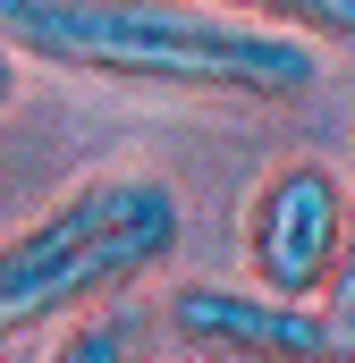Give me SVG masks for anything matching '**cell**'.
<instances>
[{"mask_svg":"<svg viewBox=\"0 0 355 363\" xmlns=\"http://www.w3.org/2000/svg\"><path fill=\"white\" fill-rule=\"evenodd\" d=\"M339 237H347V178L330 161H279L246 211H237V245H246V279L271 296H305L322 304L330 271H339Z\"/></svg>","mask_w":355,"mask_h":363,"instance_id":"obj_3","label":"cell"},{"mask_svg":"<svg viewBox=\"0 0 355 363\" xmlns=\"http://www.w3.org/2000/svg\"><path fill=\"white\" fill-rule=\"evenodd\" d=\"M170 330L220 363H339V330L305 296H271L237 279H186L170 296Z\"/></svg>","mask_w":355,"mask_h":363,"instance_id":"obj_4","label":"cell"},{"mask_svg":"<svg viewBox=\"0 0 355 363\" xmlns=\"http://www.w3.org/2000/svg\"><path fill=\"white\" fill-rule=\"evenodd\" d=\"M17 77H26V68H17V60H9V51H0V110H9V101H17Z\"/></svg>","mask_w":355,"mask_h":363,"instance_id":"obj_8","label":"cell"},{"mask_svg":"<svg viewBox=\"0 0 355 363\" xmlns=\"http://www.w3.org/2000/svg\"><path fill=\"white\" fill-rule=\"evenodd\" d=\"M339 178H347V237H339V271H330L322 313H330V330H339V355H355V161Z\"/></svg>","mask_w":355,"mask_h":363,"instance_id":"obj_6","label":"cell"},{"mask_svg":"<svg viewBox=\"0 0 355 363\" xmlns=\"http://www.w3.org/2000/svg\"><path fill=\"white\" fill-rule=\"evenodd\" d=\"M43 363H136V338H127V321H68V338L51 347Z\"/></svg>","mask_w":355,"mask_h":363,"instance_id":"obj_7","label":"cell"},{"mask_svg":"<svg viewBox=\"0 0 355 363\" xmlns=\"http://www.w3.org/2000/svg\"><path fill=\"white\" fill-rule=\"evenodd\" d=\"M203 9L271 26V34H296L313 51H355V0H203Z\"/></svg>","mask_w":355,"mask_h":363,"instance_id":"obj_5","label":"cell"},{"mask_svg":"<svg viewBox=\"0 0 355 363\" xmlns=\"http://www.w3.org/2000/svg\"><path fill=\"white\" fill-rule=\"evenodd\" d=\"M0 51L17 68H60L85 85L246 110H288L322 85L313 43L220 17L203 0H0Z\"/></svg>","mask_w":355,"mask_h":363,"instance_id":"obj_1","label":"cell"},{"mask_svg":"<svg viewBox=\"0 0 355 363\" xmlns=\"http://www.w3.org/2000/svg\"><path fill=\"white\" fill-rule=\"evenodd\" d=\"M178 237H186V203L170 178L153 169L77 178L0 237V347L51 321H85L93 304L127 296L144 271L178 254Z\"/></svg>","mask_w":355,"mask_h":363,"instance_id":"obj_2","label":"cell"}]
</instances>
